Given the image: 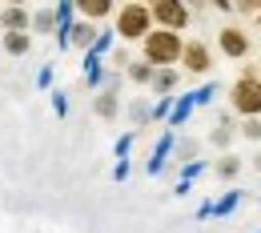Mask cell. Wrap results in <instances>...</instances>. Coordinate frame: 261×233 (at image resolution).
Returning a JSON list of instances; mask_svg holds the SVG:
<instances>
[{
	"mask_svg": "<svg viewBox=\"0 0 261 233\" xmlns=\"http://www.w3.org/2000/svg\"><path fill=\"white\" fill-rule=\"evenodd\" d=\"M145 57L153 61V65H169V61H177L181 57V36L177 33H149L145 36Z\"/></svg>",
	"mask_w": 261,
	"mask_h": 233,
	"instance_id": "1",
	"label": "cell"
},
{
	"mask_svg": "<svg viewBox=\"0 0 261 233\" xmlns=\"http://www.w3.org/2000/svg\"><path fill=\"white\" fill-rule=\"evenodd\" d=\"M97 113H100V117H113V113H117V100H113V93H105V97L97 100Z\"/></svg>",
	"mask_w": 261,
	"mask_h": 233,
	"instance_id": "12",
	"label": "cell"
},
{
	"mask_svg": "<svg viewBox=\"0 0 261 233\" xmlns=\"http://www.w3.org/2000/svg\"><path fill=\"white\" fill-rule=\"evenodd\" d=\"M72 40H76V44H93V24H76V29H72Z\"/></svg>",
	"mask_w": 261,
	"mask_h": 233,
	"instance_id": "11",
	"label": "cell"
},
{
	"mask_svg": "<svg viewBox=\"0 0 261 233\" xmlns=\"http://www.w3.org/2000/svg\"><path fill=\"white\" fill-rule=\"evenodd\" d=\"M81 8H85V16H105V12L113 8V4H109V0H85Z\"/></svg>",
	"mask_w": 261,
	"mask_h": 233,
	"instance_id": "9",
	"label": "cell"
},
{
	"mask_svg": "<svg viewBox=\"0 0 261 233\" xmlns=\"http://www.w3.org/2000/svg\"><path fill=\"white\" fill-rule=\"evenodd\" d=\"M185 61H189L193 72H205V68H209V53H205L201 44H189V48H185Z\"/></svg>",
	"mask_w": 261,
	"mask_h": 233,
	"instance_id": "6",
	"label": "cell"
},
{
	"mask_svg": "<svg viewBox=\"0 0 261 233\" xmlns=\"http://www.w3.org/2000/svg\"><path fill=\"white\" fill-rule=\"evenodd\" d=\"M245 137H253V141H261V121H249V125H245Z\"/></svg>",
	"mask_w": 261,
	"mask_h": 233,
	"instance_id": "16",
	"label": "cell"
},
{
	"mask_svg": "<svg viewBox=\"0 0 261 233\" xmlns=\"http://www.w3.org/2000/svg\"><path fill=\"white\" fill-rule=\"evenodd\" d=\"M233 173H237V161H233V157H225V161H221V177H233Z\"/></svg>",
	"mask_w": 261,
	"mask_h": 233,
	"instance_id": "15",
	"label": "cell"
},
{
	"mask_svg": "<svg viewBox=\"0 0 261 233\" xmlns=\"http://www.w3.org/2000/svg\"><path fill=\"white\" fill-rule=\"evenodd\" d=\"M173 85H177V76H173L169 68H165V72H157V76H153V89H157V93H165V89H173Z\"/></svg>",
	"mask_w": 261,
	"mask_h": 233,
	"instance_id": "10",
	"label": "cell"
},
{
	"mask_svg": "<svg viewBox=\"0 0 261 233\" xmlns=\"http://www.w3.org/2000/svg\"><path fill=\"white\" fill-rule=\"evenodd\" d=\"M233 105H237L241 113H261V85L245 76V81L233 89Z\"/></svg>",
	"mask_w": 261,
	"mask_h": 233,
	"instance_id": "3",
	"label": "cell"
},
{
	"mask_svg": "<svg viewBox=\"0 0 261 233\" xmlns=\"http://www.w3.org/2000/svg\"><path fill=\"white\" fill-rule=\"evenodd\" d=\"M4 24H8L12 33H20V29L29 24V12H24V8H4Z\"/></svg>",
	"mask_w": 261,
	"mask_h": 233,
	"instance_id": "7",
	"label": "cell"
},
{
	"mask_svg": "<svg viewBox=\"0 0 261 233\" xmlns=\"http://www.w3.org/2000/svg\"><path fill=\"white\" fill-rule=\"evenodd\" d=\"M133 81H153V68L149 65H133Z\"/></svg>",
	"mask_w": 261,
	"mask_h": 233,
	"instance_id": "13",
	"label": "cell"
},
{
	"mask_svg": "<svg viewBox=\"0 0 261 233\" xmlns=\"http://www.w3.org/2000/svg\"><path fill=\"white\" fill-rule=\"evenodd\" d=\"M221 48H225L229 57H241V53L249 48V40L237 33V29H225V33H221Z\"/></svg>",
	"mask_w": 261,
	"mask_h": 233,
	"instance_id": "5",
	"label": "cell"
},
{
	"mask_svg": "<svg viewBox=\"0 0 261 233\" xmlns=\"http://www.w3.org/2000/svg\"><path fill=\"white\" fill-rule=\"evenodd\" d=\"M153 16L169 24V33H173V29H181V24L189 20V12H185V4H173V0H165V4H157V8H153Z\"/></svg>",
	"mask_w": 261,
	"mask_h": 233,
	"instance_id": "4",
	"label": "cell"
},
{
	"mask_svg": "<svg viewBox=\"0 0 261 233\" xmlns=\"http://www.w3.org/2000/svg\"><path fill=\"white\" fill-rule=\"evenodd\" d=\"M117 29H121V36H141L145 29H149V8H141V4H129V8L121 12Z\"/></svg>",
	"mask_w": 261,
	"mask_h": 233,
	"instance_id": "2",
	"label": "cell"
},
{
	"mask_svg": "<svg viewBox=\"0 0 261 233\" xmlns=\"http://www.w3.org/2000/svg\"><path fill=\"white\" fill-rule=\"evenodd\" d=\"M36 29H53V12H48V8L36 12Z\"/></svg>",
	"mask_w": 261,
	"mask_h": 233,
	"instance_id": "14",
	"label": "cell"
},
{
	"mask_svg": "<svg viewBox=\"0 0 261 233\" xmlns=\"http://www.w3.org/2000/svg\"><path fill=\"white\" fill-rule=\"evenodd\" d=\"M4 48H8V53H16V57H20V53H29V36H24V33H8V36H4Z\"/></svg>",
	"mask_w": 261,
	"mask_h": 233,
	"instance_id": "8",
	"label": "cell"
}]
</instances>
